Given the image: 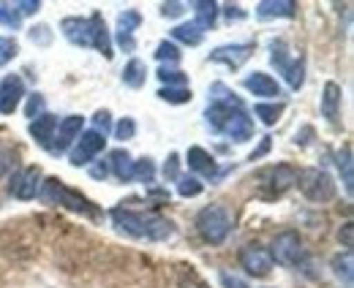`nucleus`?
<instances>
[{
    "label": "nucleus",
    "instance_id": "a211bd4d",
    "mask_svg": "<svg viewBox=\"0 0 354 288\" xmlns=\"http://www.w3.org/2000/svg\"><path fill=\"white\" fill-rule=\"evenodd\" d=\"M243 87H245L251 95H257V98H278V95H281V84L275 82L270 74H265V71L248 74V77L243 79Z\"/></svg>",
    "mask_w": 354,
    "mask_h": 288
},
{
    "label": "nucleus",
    "instance_id": "39448f33",
    "mask_svg": "<svg viewBox=\"0 0 354 288\" xmlns=\"http://www.w3.org/2000/svg\"><path fill=\"white\" fill-rule=\"evenodd\" d=\"M297 188H300V193L313 202V204H327V202H333L335 199V193H338V188H335V180L324 171V169H303L300 174H297V182H295Z\"/></svg>",
    "mask_w": 354,
    "mask_h": 288
},
{
    "label": "nucleus",
    "instance_id": "dca6fc26",
    "mask_svg": "<svg viewBox=\"0 0 354 288\" xmlns=\"http://www.w3.org/2000/svg\"><path fill=\"white\" fill-rule=\"evenodd\" d=\"M185 161H188V169L191 171H196V174H202V177H207V180H221V171H218V164H216V158L207 153V150H202V147H191L188 150V155H185Z\"/></svg>",
    "mask_w": 354,
    "mask_h": 288
},
{
    "label": "nucleus",
    "instance_id": "58836bf2",
    "mask_svg": "<svg viewBox=\"0 0 354 288\" xmlns=\"http://www.w3.org/2000/svg\"><path fill=\"white\" fill-rule=\"evenodd\" d=\"M161 174H164L167 182H177V180H180V155H177V153H169V158H167Z\"/></svg>",
    "mask_w": 354,
    "mask_h": 288
},
{
    "label": "nucleus",
    "instance_id": "aec40b11",
    "mask_svg": "<svg viewBox=\"0 0 354 288\" xmlns=\"http://www.w3.org/2000/svg\"><path fill=\"white\" fill-rule=\"evenodd\" d=\"M341 84L338 82H327L324 84V93H322V115L327 117V123H338V115H341Z\"/></svg>",
    "mask_w": 354,
    "mask_h": 288
},
{
    "label": "nucleus",
    "instance_id": "a878e982",
    "mask_svg": "<svg viewBox=\"0 0 354 288\" xmlns=\"http://www.w3.org/2000/svg\"><path fill=\"white\" fill-rule=\"evenodd\" d=\"M270 63L281 71V74H286V68L292 66V57H289V44L283 41V39H275V41L270 44Z\"/></svg>",
    "mask_w": 354,
    "mask_h": 288
},
{
    "label": "nucleus",
    "instance_id": "c85d7f7f",
    "mask_svg": "<svg viewBox=\"0 0 354 288\" xmlns=\"http://www.w3.org/2000/svg\"><path fill=\"white\" fill-rule=\"evenodd\" d=\"M283 79L289 82V87H292V90H300V87L306 84V57H297V60H292V66L286 68Z\"/></svg>",
    "mask_w": 354,
    "mask_h": 288
},
{
    "label": "nucleus",
    "instance_id": "412c9836",
    "mask_svg": "<svg viewBox=\"0 0 354 288\" xmlns=\"http://www.w3.org/2000/svg\"><path fill=\"white\" fill-rule=\"evenodd\" d=\"M297 3L295 0H262L257 6L259 19H281V17H295Z\"/></svg>",
    "mask_w": 354,
    "mask_h": 288
},
{
    "label": "nucleus",
    "instance_id": "9b49d317",
    "mask_svg": "<svg viewBox=\"0 0 354 288\" xmlns=\"http://www.w3.org/2000/svg\"><path fill=\"white\" fill-rule=\"evenodd\" d=\"M240 267L254 278H267L270 269H272V258H270L267 247L251 242V245H245L240 250Z\"/></svg>",
    "mask_w": 354,
    "mask_h": 288
},
{
    "label": "nucleus",
    "instance_id": "0eeeda50",
    "mask_svg": "<svg viewBox=\"0 0 354 288\" xmlns=\"http://www.w3.org/2000/svg\"><path fill=\"white\" fill-rule=\"evenodd\" d=\"M257 180H267V182H259V185H262V191H259L262 199H281L289 188H295V182H297V171H295L289 164H278V166L265 169Z\"/></svg>",
    "mask_w": 354,
    "mask_h": 288
},
{
    "label": "nucleus",
    "instance_id": "79ce46f5",
    "mask_svg": "<svg viewBox=\"0 0 354 288\" xmlns=\"http://www.w3.org/2000/svg\"><path fill=\"white\" fill-rule=\"evenodd\" d=\"M30 41L33 44H41V46H46V44L52 41V30L46 28V25H39V28H30Z\"/></svg>",
    "mask_w": 354,
    "mask_h": 288
},
{
    "label": "nucleus",
    "instance_id": "72a5a7b5",
    "mask_svg": "<svg viewBox=\"0 0 354 288\" xmlns=\"http://www.w3.org/2000/svg\"><path fill=\"white\" fill-rule=\"evenodd\" d=\"M0 25H6V28H11V30H19L22 17H19V11H17V6H14V3L0 0Z\"/></svg>",
    "mask_w": 354,
    "mask_h": 288
},
{
    "label": "nucleus",
    "instance_id": "6e6552de",
    "mask_svg": "<svg viewBox=\"0 0 354 288\" xmlns=\"http://www.w3.org/2000/svg\"><path fill=\"white\" fill-rule=\"evenodd\" d=\"M41 169L39 166H25V169H17L8 180V193L19 202H30L39 196L41 191Z\"/></svg>",
    "mask_w": 354,
    "mask_h": 288
},
{
    "label": "nucleus",
    "instance_id": "c9c22d12",
    "mask_svg": "<svg viewBox=\"0 0 354 288\" xmlns=\"http://www.w3.org/2000/svg\"><path fill=\"white\" fill-rule=\"evenodd\" d=\"M156 57L161 60V63H177L180 57H183V52H180V46L175 41H161L156 46Z\"/></svg>",
    "mask_w": 354,
    "mask_h": 288
},
{
    "label": "nucleus",
    "instance_id": "c756f323",
    "mask_svg": "<svg viewBox=\"0 0 354 288\" xmlns=\"http://www.w3.org/2000/svg\"><path fill=\"white\" fill-rule=\"evenodd\" d=\"M202 182H199V177H194V174H180V180H177V193L183 196V199H194V196H199L202 193Z\"/></svg>",
    "mask_w": 354,
    "mask_h": 288
},
{
    "label": "nucleus",
    "instance_id": "f03ea898",
    "mask_svg": "<svg viewBox=\"0 0 354 288\" xmlns=\"http://www.w3.org/2000/svg\"><path fill=\"white\" fill-rule=\"evenodd\" d=\"M205 120L216 133H223L234 142L254 139V120L248 117L243 101H237V104H210L207 112H205Z\"/></svg>",
    "mask_w": 354,
    "mask_h": 288
},
{
    "label": "nucleus",
    "instance_id": "1a4fd4ad",
    "mask_svg": "<svg viewBox=\"0 0 354 288\" xmlns=\"http://www.w3.org/2000/svg\"><path fill=\"white\" fill-rule=\"evenodd\" d=\"M106 147V136L104 133H98V131H82L80 133V139L74 142V150L68 153V164L71 166H88V164H93L95 161V155L101 153Z\"/></svg>",
    "mask_w": 354,
    "mask_h": 288
},
{
    "label": "nucleus",
    "instance_id": "603ef678",
    "mask_svg": "<svg viewBox=\"0 0 354 288\" xmlns=\"http://www.w3.org/2000/svg\"><path fill=\"white\" fill-rule=\"evenodd\" d=\"M177 288H205L196 278H185V280H180V286Z\"/></svg>",
    "mask_w": 354,
    "mask_h": 288
},
{
    "label": "nucleus",
    "instance_id": "f257e3e1",
    "mask_svg": "<svg viewBox=\"0 0 354 288\" xmlns=\"http://www.w3.org/2000/svg\"><path fill=\"white\" fill-rule=\"evenodd\" d=\"M112 223L133 240H150V242H167L175 234V223L156 212H136L126 207H115L109 212Z\"/></svg>",
    "mask_w": 354,
    "mask_h": 288
},
{
    "label": "nucleus",
    "instance_id": "3c124183",
    "mask_svg": "<svg viewBox=\"0 0 354 288\" xmlns=\"http://www.w3.org/2000/svg\"><path fill=\"white\" fill-rule=\"evenodd\" d=\"M8 166H11V155H8V153H3V150H0V177H3V174H6V171H8Z\"/></svg>",
    "mask_w": 354,
    "mask_h": 288
},
{
    "label": "nucleus",
    "instance_id": "20e7f679",
    "mask_svg": "<svg viewBox=\"0 0 354 288\" xmlns=\"http://www.w3.org/2000/svg\"><path fill=\"white\" fill-rule=\"evenodd\" d=\"M232 226L234 218L223 204H207L196 215V231L207 245H223L226 237L232 234Z\"/></svg>",
    "mask_w": 354,
    "mask_h": 288
},
{
    "label": "nucleus",
    "instance_id": "2f4dec72",
    "mask_svg": "<svg viewBox=\"0 0 354 288\" xmlns=\"http://www.w3.org/2000/svg\"><path fill=\"white\" fill-rule=\"evenodd\" d=\"M333 269H335V275H338V278H344V283H346V286H352V278H354L352 250H346L344 256H335V258H333Z\"/></svg>",
    "mask_w": 354,
    "mask_h": 288
},
{
    "label": "nucleus",
    "instance_id": "8fccbe9b",
    "mask_svg": "<svg viewBox=\"0 0 354 288\" xmlns=\"http://www.w3.org/2000/svg\"><path fill=\"white\" fill-rule=\"evenodd\" d=\"M221 283H223V288H248V283H243V280L234 278V275H221Z\"/></svg>",
    "mask_w": 354,
    "mask_h": 288
},
{
    "label": "nucleus",
    "instance_id": "b1692460",
    "mask_svg": "<svg viewBox=\"0 0 354 288\" xmlns=\"http://www.w3.org/2000/svg\"><path fill=\"white\" fill-rule=\"evenodd\" d=\"M335 164H338V171H341V182H344L346 196H352L354 193V161H352V147H349V144L338 153Z\"/></svg>",
    "mask_w": 354,
    "mask_h": 288
},
{
    "label": "nucleus",
    "instance_id": "393cba45",
    "mask_svg": "<svg viewBox=\"0 0 354 288\" xmlns=\"http://www.w3.org/2000/svg\"><path fill=\"white\" fill-rule=\"evenodd\" d=\"M147 79V66L139 60V57H131L129 60V66L123 68V84L126 87H133V90H139L142 84Z\"/></svg>",
    "mask_w": 354,
    "mask_h": 288
},
{
    "label": "nucleus",
    "instance_id": "e433bc0d",
    "mask_svg": "<svg viewBox=\"0 0 354 288\" xmlns=\"http://www.w3.org/2000/svg\"><path fill=\"white\" fill-rule=\"evenodd\" d=\"M17 55H19V44L14 39H8V36H0V68L8 66Z\"/></svg>",
    "mask_w": 354,
    "mask_h": 288
},
{
    "label": "nucleus",
    "instance_id": "473e14b6",
    "mask_svg": "<svg viewBox=\"0 0 354 288\" xmlns=\"http://www.w3.org/2000/svg\"><path fill=\"white\" fill-rule=\"evenodd\" d=\"M158 98L167 104H188L194 95H191V87H161Z\"/></svg>",
    "mask_w": 354,
    "mask_h": 288
},
{
    "label": "nucleus",
    "instance_id": "09e8293b",
    "mask_svg": "<svg viewBox=\"0 0 354 288\" xmlns=\"http://www.w3.org/2000/svg\"><path fill=\"white\" fill-rule=\"evenodd\" d=\"M221 11L226 14V19H245V11H243L240 6H232V3H229V6H223Z\"/></svg>",
    "mask_w": 354,
    "mask_h": 288
},
{
    "label": "nucleus",
    "instance_id": "423d86ee",
    "mask_svg": "<svg viewBox=\"0 0 354 288\" xmlns=\"http://www.w3.org/2000/svg\"><path fill=\"white\" fill-rule=\"evenodd\" d=\"M270 258L272 264H281V267H300L306 261V245H303V237L295 231V229H286L281 234L272 237V245H270Z\"/></svg>",
    "mask_w": 354,
    "mask_h": 288
},
{
    "label": "nucleus",
    "instance_id": "ddd939ff",
    "mask_svg": "<svg viewBox=\"0 0 354 288\" xmlns=\"http://www.w3.org/2000/svg\"><path fill=\"white\" fill-rule=\"evenodd\" d=\"M25 98V82L17 74H8L0 82V115H11Z\"/></svg>",
    "mask_w": 354,
    "mask_h": 288
},
{
    "label": "nucleus",
    "instance_id": "9d476101",
    "mask_svg": "<svg viewBox=\"0 0 354 288\" xmlns=\"http://www.w3.org/2000/svg\"><path fill=\"white\" fill-rule=\"evenodd\" d=\"M82 131H85V117H82V115H68V117H63V120L57 123V131H55V139H52L49 153H52V155L68 153V147L80 139Z\"/></svg>",
    "mask_w": 354,
    "mask_h": 288
},
{
    "label": "nucleus",
    "instance_id": "de8ad7c7",
    "mask_svg": "<svg viewBox=\"0 0 354 288\" xmlns=\"http://www.w3.org/2000/svg\"><path fill=\"white\" fill-rule=\"evenodd\" d=\"M270 144H272V139H270V136H262V144L251 153V158H248V161H259L262 155H267V153H270Z\"/></svg>",
    "mask_w": 354,
    "mask_h": 288
},
{
    "label": "nucleus",
    "instance_id": "c03bdc74",
    "mask_svg": "<svg viewBox=\"0 0 354 288\" xmlns=\"http://www.w3.org/2000/svg\"><path fill=\"white\" fill-rule=\"evenodd\" d=\"M14 6H17V11H19V17H28V14H36V11L41 8V3H39V0H17Z\"/></svg>",
    "mask_w": 354,
    "mask_h": 288
},
{
    "label": "nucleus",
    "instance_id": "a19ab883",
    "mask_svg": "<svg viewBox=\"0 0 354 288\" xmlns=\"http://www.w3.org/2000/svg\"><path fill=\"white\" fill-rule=\"evenodd\" d=\"M115 136H118L120 142H126V139H133V136H136V123H133L131 117H123L120 123L115 125Z\"/></svg>",
    "mask_w": 354,
    "mask_h": 288
},
{
    "label": "nucleus",
    "instance_id": "f704fd0d",
    "mask_svg": "<svg viewBox=\"0 0 354 288\" xmlns=\"http://www.w3.org/2000/svg\"><path fill=\"white\" fill-rule=\"evenodd\" d=\"M158 79L167 84V87H185V82H188V77L180 68H169V66H161L158 68Z\"/></svg>",
    "mask_w": 354,
    "mask_h": 288
},
{
    "label": "nucleus",
    "instance_id": "6ab92c4d",
    "mask_svg": "<svg viewBox=\"0 0 354 288\" xmlns=\"http://www.w3.org/2000/svg\"><path fill=\"white\" fill-rule=\"evenodd\" d=\"M60 33L74 46H90V22L88 17H66L60 22Z\"/></svg>",
    "mask_w": 354,
    "mask_h": 288
},
{
    "label": "nucleus",
    "instance_id": "a18cd8bd",
    "mask_svg": "<svg viewBox=\"0 0 354 288\" xmlns=\"http://www.w3.org/2000/svg\"><path fill=\"white\" fill-rule=\"evenodd\" d=\"M338 240H341V245L346 247V250H352V245H354V223H344V229H341Z\"/></svg>",
    "mask_w": 354,
    "mask_h": 288
},
{
    "label": "nucleus",
    "instance_id": "4c0bfd02",
    "mask_svg": "<svg viewBox=\"0 0 354 288\" xmlns=\"http://www.w3.org/2000/svg\"><path fill=\"white\" fill-rule=\"evenodd\" d=\"M39 115H44V95H41V93H33V95L28 98V106H25V117L36 120Z\"/></svg>",
    "mask_w": 354,
    "mask_h": 288
},
{
    "label": "nucleus",
    "instance_id": "f3484780",
    "mask_svg": "<svg viewBox=\"0 0 354 288\" xmlns=\"http://www.w3.org/2000/svg\"><path fill=\"white\" fill-rule=\"evenodd\" d=\"M88 22H90V46H93V49H98L106 60H112V57H115V52H112V39H109V30H106L104 17L95 11V14H90L88 17Z\"/></svg>",
    "mask_w": 354,
    "mask_h": 288
},
{
    "label": "nucleus",
    "instance_id": "cd10ccee",
    "mask_svg": "<svg viewBox=\"0 0 354 288\" xmlns=\"http://www.w3.org/2000/svg\"><path fill=\"white\" fill-rule=\"evenodd\" d=\"M283 109H286V106H283L281 101H278V104H257V106H254V115H257L265 125H275L278 120H281Z\"/></svg>",
    "mask_w": 354,
    "mask_h": 288
},
{
    "label": "nucleus",
    "instance_id": "7c9ffc66",
    "mask_svg": "<svg viewBox=\"0 0 354 288\" xmlns=\"http://www.w3.org/2000/svg\"><path fill=\"white\" fill-rule=\"evenodd\" d=\"M133 180H139L145 185H153V180H156V164H153V158L133 161Z\"/></svg>",
    "mask_w": 354,
    "mask_h": 288
},
{
    "label": "nucleus",
    "instance_id": "ea45409f",
    "mask_svg": "<svg viewBox=\"0 0 354 288\" xmlns=\"http://www.w3.org/2000/svg\"><path fill=\"white\" fill-rule=\"evenodd\" d=\"M93 125H95L93 131H98V133L106 136V133L112 131V115H109V109H98V112L93 115Z\"/></svg>",
    "mask_w": 354,
    "mask_h": 288
},
{
    "label": "nucleus",
    "instance_id": "f8f14e48",
    "mask_svg": "<svg viewBox=\"0 0 354 288\" xmlns=\"http://www.w3.org/2000/svg\"><path fill=\"white\" fill-rule=\"evenodd\" d=\"M251 55H254V44H223V46H216L210 52V60L223 63L229 68H240Z\"/></svg>",
    "mask_w": 354,
    "mask_h": 288
},
{
    "label": "nucleus",
    "instance_id": "5701e85b",
    "mask_svg": "<svg viewBox=\"0 0 354 288\" xmlns=\"http://www.w3.org/2000/svg\"><path fill=\"white\" fill-rule=\"evenodd\" d=\"M109 174H115L120 182H131L133 180V158L129 155V150H112L109 153Z\"/></svg>",
    "mask_w": 354,
    "mask_h": 288
},
{
    "label": "nucleus",
    "instance_id": "7ed1b4c3",
    "mask_svg": "<svg viewBox=\"0 0 354 288\" xmlns=\"http://www.w3.org/2000/svg\"><path fill=\"white\" fill-rule=\"evenodd\" d=\"M39 199H41L44 204L66 207V209L80 212V215H88V218H95V215H98V209H95V204L90 202L88 196H82L80 191L63 185V180H57V177H49V180L41 182Z\"/></svg>",
    "mask_w": 354,
    "mask_h": 288
},
{
    "label": "nucleus",
    "instance_id": "4be33fe9",
    "mask_svg": "<svg viewBox=\"0 0 354 288\" xmlns=\"http://www.w3.org/2000/svg\"><path fill=\"white\" fill-rule=\"evenodd\" d=\"M218 14H221V6L213 3V0H196V3H194V25H196L202 33L216 25Z\"/></svg>",
    "mask_w": 354,
    "mask_h": 288
},
{
    "label": "nucleus",
    "instance_id": "37998d69",
    "mask_svg": "<svg viewBox=\"0 0 354 288\" xmlns=\"http://www.w3.org/2000/svg\"><path fill=\"white\" fill-rule=\"evenodd\" d=\"M185 3H177V0H172V3H161V17H180V14H185Z\"/></svg>",
    "mask_w": 354,
    "mask_h": 288
},
{
    "label": "nucleus",
    "instance_id": "49530a36",
    "mask_svg": "<svg viewBox=\"0 0 354 288\" xmlns=\"http://www.w3.org/2000/svg\"><path fill=\"white\" fill-rule=\"evenodd\" d=\"M90 177L104 182V180L109 177V164H106V161H98V164H93V166H90Z\"/></svg>",
    "mask_w": 354,
    "mask_h": 288
},
{
    "label": "nucleus",
    "instance_id": "bb28decb",
    "mask_svg": "<svg viewBox=\"0 0 354 288\" xmlns=\"http://www.w3.org/2000/svg\"><path fill=\"white\" fill-rule=\"evenodd\" d=\"M172 39H175V41L188 44V46H199L202 39H205V33H202L194 22H188V25H177V28H172Z\"/></svg>",
    "mask_w": 354,
    "mask_h": 288
},
{
    "label": "nucleus",
    "instance_id": "2eb2a0df",
    "mask_svg": "<svg viewBox=\"0 0 354 288\" xmlns=\"http://www.w3.org/2000/svg\"><path fill=\"white\" fill-rule=\"evenodd\" d=\"M142 25V14L126 8L120 17H118V44L123 52H133L136 49V39H133V30Z\"/></svg>",
    "mask_w": 354,
    "mask_h": 288
},
{
    "label": "nucleus",
    "instance_id": "4468645a",
    "mask_svg": "<svg viewBox=\"0 0 354 288\" xmlns=\"http://www.w3.org/2000/svg\"><path fill=\"white\" fill-rule=\"evenodd\" d=\"M57 123H60V120H57V115L44 112V115H39L36 120H30V125H28V131H30L33 142H36L39 147H44L46 153H49V147H52V139H55Z\"/></svg>",
    "mask_w": 354,
    "mask_h": 288
}]
</instances>
